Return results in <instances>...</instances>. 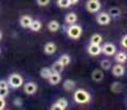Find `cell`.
Instances as JSON below:
<instances>
[{
	"label": "cell",
	"mask_w": 127,
	"mask_h": 110,
	"mask_svg": "<svg viewBox=\"0 0 127 110\" xmlns=\"http://www.w3.org/2000/svg\"><path fill=\"white\" fill-rule=\"evenodd\" d=\"M87 52L92 56H97L102 53V50H101V46L97 45V44H90L89 48H87Z\"/></svg>",
	"instance_id": "ba28073f"
},
{
	"label": "cell",
	"mask_w": 127,
	"mask_h": 110,
	"mask_svg": "<svg viewBox=\"0 0 127 110\" xmlns=\"http://www.w3.org/2000/svg\"><path fill=\"white\" fill-rule=\"evenodd\" d=\"M101 9V2L98 0H87L86 2V10L91 13H96Z\"/></svg>",
	"instance_id": "277c9868"
},
{
	"label": "cell",
	"mask_w": 127,
	"mask_h": 110,
	"mask_svg": "<svg viewBox=\"0 0 127 110\" xmlns=\"http://www.w3.org/2000/svg\"><path fill=\"white\" fill-rule=\"evenodd\" d=\"M31 22H32V18L30 16H22L20 18V25L22 28H30Z\"/></svg>",
	"instance_id": "8fae6325"
},
{
	"label": "cell",
	"mask_w": 127,
	"mask_h": 110,
	"mask_svg": "<svg viewBox=\"0 0 127 110\" xmlns=\"http://www.w3.org/2000/svg\"><path fill=\"white\" fill-rule=\"evenodd\" d=\"M57 51V45H55L53 42H48L44 45V53L48 55H51L53 53H55Z\"/></svg>",
	"instance_id": "30bf717a"
},
{
	"label": "cell",
	"mask_w": 127,
	"mask_h": 110,
	"mask_svg": "<svg viewBox=\"0 0 127 110\" xmlns=\"http://www.w3.org/2000/svg\"><path fill=\"white\" fill-rule=\"evenodd\" d=\"M7 83H8V86L16 89V88H19L23 85V78L21 77V75L14 73V74H11L10 76H9Z\"/></svg>",
	"instance_id": "3957f363"
},
{
	"label": "cell",
	"mask_w": 127,
	"mask_h": 110,
	"mask_svg": "<svg viewBox=\"0 0 127 110\" xmlns=\"http://www.w3.org/2000/svg\"><path fill=\"white\" fill-rule=\"evenodd\" d=\"M48 29H49V31H51V32H57L59 29H60V23H59L57 20L50 21L48 24Z\"/></svg>",
	"instance_id": "2e32d148"
},
{
	"label": "cell",
	"mask_w": 127,
	"mask_h": 110,
	"mask_svg": "<svg viewBox=\"0 0 127 110\" xmlns=\"http://www.w3.org/2000/svg\"><path fill=\"white\" fill-rule=\"evenodd\" d=\"M0 52H1V51H0Z\"/></svg>",
	"instance_id": "8d00e7d4"
},
{
	"label": "cell",
	"mask_w": 127,
	"mask_h": 110,
	"mask_svg": "<svg viewBox=\"0 0 127 110\" xmlns=\"http://www.w3.org/2000/svg\"><path fill=\"white\" fill-rule=\"evenodd\" d=\"M55 104H58L59 106L61 107V108H63V109H65L67 107V100L65 99V98H60V99H58L57 100V102H55Z\"/></svg>",
	"instance_id": "4316f807"
},
{
	"label": "cell",
	"mask_w": 127,
	"mask_h": 110,
	"mask_svg": "<svg viewBox=\"0 0 127 110\" xmlns=\"http://www.w3.org/2000/svg\"><path fill=\"white\" fill-rule=\"evenodd\" d=\"M112 72H113V75L116 77H121L124 75V72H125V68H124V66L122 64H116L115 66H113V68H112Z\"/></svg>",
	"instance_id": "9c48e42d"
},
{
	"label": "cell",
	"mask_w": 127,
	"mask_h": 110,
	"mask_svg": "<svg viewBox=\"0 0 127 110\" xmlns=\"http://www.w3.org/2000/svg\"><path fill=\"white\" fill-rule=\"evenodd\" d=\"M111 89L113 92H115V94H118V92L122 91V89H123V85L121 84L119 82H116V83H113L111 86Z\"/></svg>",
	"instance_id": "7402d4cb"
},
{
	"label": "cell",
	"mask_w": 127,
	"mask_h": 110,
	"mask_svg": "<svg viewBox=\"0 0 127 110\" xmlns=\"http://www.w3.org/2000/svg\"><path fill=\"white\" fill-rule=\"evenodd\" d=\"M4 87H9L8 83L6 80H0V88H4Z\"/></svg>",
	"instance_id": "836d02e7"
},
{
	"label": "cell",
	"mask_w": 127,
	"mask_h": 110,
	"mask_svg": "<svg viewBox=\"0 0 127 110\" xmlns=\"http://www.w3.org/2000/svg\"><path fill=\"white\" fill-rule=\"evenodd\" d=\"M9 95V87H4V88H0V97L4 98Z\"/></svg>",
	"instance_id": "83f0119b"
},
{
	"label": "cell",
	"mask_w": 127,
	"mask_h": 110,
	"mask_svg": "<svg viewBox=\"0 0 127 110\" xmlns=\"http://www.w3.org/2000/svg\"><path fill=\"white\" fill-rule=\"evenodd\" d=\"M96 21L99 25H107V24H109V22H111V17H109V14L106 13V12H102V13H99L98 16L96 17Z\"/></svg>",
	"instance_id": "8992f818"
},
{
	"label": "cell",
	"mask_w": 127,
	"mask_h": 110,
	"mask_svg": "<svg viewBox=\"0 0 127 110\" xmlns=\"http://www.w3.org/2000/svg\"><path fill=\"white\" fill-rule=\"evenodd\" d=\"M92 78L94 82H101L104 78V73L99 69H95L94 72L92 73Z\"/></svg>",
	"instance_id": "5bb4252c"
},
{
	"label": "cell",
	"mask_w": 127,
	"mask_h": 110,
	"mask_svg": "<svg viewBox=\"0 0 127 110\" xmlns=\"http://www.w3.org/2000/svg\"><path fill=\"white\" fill-rule=\"evenodd\" d=\"M102 50V53L107 56H111V55H114L116 52V46L114 45L113 43H105L103 46L101 47Z\"/></svg>",
	"instance_id": "5b68a950"
},
{
	"label": "cell",
	"mask_w": 127,
	"mask_h": 110,
	"mask_svg": "<svg viewBox=\"0 0 127 110\" xmlns=\"http://www.w3.org/2000/svg\"><path fill=\"white\" fill-rule=\"evenodd\" d=\"M73 99H74V101L76 104L85 105L91 101V95H90L89 91H86L84 89H77L73 94Z\"/></svg>",
	"instance_id": "6da1fadb"
},
{
	"label": "cell",
	"mask_w": 127,
	"mask_h": 110,
	"mask_svg": "<svg viewBox=\"0 0 127 110\" xmlns=\"http://www.w3.org/2000/svg\"><path fill=\"white\" fill-rule=\"evenodd\" d=\"M51 74H52V70H51V68H49V67H44V68H42V69L40 70L41 77L45 78V79H48V78L51 76Z\"/></svg>",
	"instance_id": "603a6c76"
},
{
	"label": "cell",
	"mask_w": 127,
	"mask_h": 110,
	"mask_svg": "<svg viewBox=\"0 0 127 110\" xmlns=\"http://www.w3.org/2000/svg\"><path fill=\"white\" fill-rule=\"evenodd\" d=\"M121 44H122V47L123 48L127 47V36L126 35L123 36V39H122V41H121Z\"/></svg>",
	"instance_id": "f546056e"
},
{
	"label": "cell",
	"mask_w": 127,
	"mask_h": 110,
	"mask_svg": "<svg viewBox=\"0 0 127 110\" xmlns=\"http://www.w3.org/2000/svg\"><path fill=\"white\" fill-rule=\"evenodd\" d=\"M63 69H64V66L61 64L59 61H57L55 63H53L52 67H51V70H52V73H59V74H61V73L63 72Z\"/></svg>",
	"instance_id": "9a60e30c"
},
{
	"label": "cell",
	"mask_w": 127,
	"mask_h": 110,
	"mask_svg": "<svg viewBox=\"0 0 127 110\" xmlns=\"http://www.w3.org/2000/svg\"><path fill=\"white\" fill-rule=\"evenodd\" d=\"M74 87H75V83L72 79H65L64 83H63V88L65 90H67V91H71L72 89H74Z\"/></svg>",
	"instance_id": "e0dca14e"
},
{
	"label": "cell",
	"mask_w": 127,
	"mask_h": 110,
	"mask_svg": "<svg viewBox=\"0 0 127 110\" xmlns=\"http://www.w3.org/2000/svg\"><path fill=\"white\" fill-rule=\"evenodd\" d=\"M1 38H2V33L0 32V40H1Z\"/></svg>",
	"instance_id": "d590c367"
},
{
	"label": "cell",
	"mask_w": 127,
	"mask_h": 110,
	"mask_svg": "<svg viewBox=\"0 0 127 110\" xmlns=\"http://www.w3.org/2000/svg\"><path fill=\"white\" fill-rule=\"evenodd\" d=\"M121 13H122L121 9L117 8V7H112V8L108 10L109 17H113V18H118V17L121 16Z\"/></svg>",
	"instance_id": "ffe728a7"
},
{
	"label": "cell",
	"mask_w": 127,
	"mask_h": 110,
	"mask_svg": "<svg viewBox=\"0 0 127 110\" xmlns=\"http://www.w3.org/2000/svg\"><path fill=\"white\" fill-rule=\"evenodd\" d=\"M67 36L70 39H73V40H79L82 35V28L79 24H70V26L66 30Z\"/></svg>",
	"instance_id": "7a4b0ae2"
},
{
	"label": "cell",
	"mask_w": 127,
	"mask_h": 110,
	"mask_svg": "<svg viewBox=\"0 0 127 110\" xmlns=\"http://www.w3.org/2000/svg\"><path fill=\"white\" fill-rule=\"evenodd\" d=\"M59 62H60L63 66H67V65H69L70 63H71V57H70V55H67V54L61 55L60 58H59Z\"/></svg>",
	"instance_id": "44dd1931"
},
{
	"label": "cell",
	"mask_w": 127,
	"mask_h": 110,
	"mask_svg": "<svg viewBox=\"0 0 127 110\" xmlns=\"http://www.w3.org/2000/svg\"><path fill=\"white\" fill-rule=\"evenodd\" d=\"M51 85H58L61 82V75L59 73H52L51 76L48 78Z\"/></svg>",
	"instance_id": "7c38bea8"
},
{
	"label": "cell",
	"mask_w": 127,
	"mask_h": 110,
	"mask_svg": "<svg viewBox=\"0 0 127 110\" xmlns=\"http://www.w3.org/2000/svg\"><path fill=\"white\" fill-rule=\"evenodd\" d=\"M41 28H42V23H41L40 20H32L30 24V29L32 31H34V32H38V31L41 30Z\"/></svg>",
	"instance_id": "ac0fdd59"
},
{
	"label": "cell",
	"mask_w": 127,
	"mask_h": 110,
	"mask_svg": "<svg viewBox=\"0 0 127 110\" xmlns=\"http://www.w3.org/2000/svg\"><path fill=\"white\" fill-rule=\"evenodd\" d=\"M70 2H71V4H75L79 2V0H70Z\"/></svg>",
	"instance_id": "e575fe53"
},
{
	"label": "cell",
	"mask_w": 127,
	"mask_h": 110,
	"mask_svg": "<svg viewBox=\"0 0 127 110\" xmlns=\"http://www.w3.org/2000/svg\"><path fill=\"white\" fill-rule=\"evenodd\" d=\"M57 3H58V6L60 7V8H63V9H66V8H69V7L71 6L70 0H58Z\"/></svg>",
	"instance_id": "d4e9b609"
},
{
	"label": "cell",
	"mask_w": 127,
	"mask_h": 110,
	"mask_svg": "<svg viewBox=\"0 0 127 110\" xmlns=\"http://www.w3.org/2000/svg\"><path fill=\"white\" fill-rule=\"evenodd\" d=\"M76 21H77V16L74 12H70V13H67L66 17H65V22H66L69 25L70 24H74Z\"/></svg>",
	"instance_id": "4fadbf2b"
},
{
	"label": "cell",
	"mask_w": 127,
	"mask_h": 110,
	"mask_svg": "<svg viewBox=\"0 0 127 110\" xmlns=\"http://www.w3.org/2000/svg\"><path fill=\"white\" fill-rule=\"evenodd\" d=\"M23 89L27 95H33L36 91V89H38V86H36V84H34L33 82H29V83H27V84H24Z\"/></svg>",
	"instance_id": "52a82bcc"
},
{
	"label": "cell",
	"mask_w": 127,
	"mask_h": 110,
	"mask_svg": "<svg viewBox=\"0 0 127 110\" xmlns=\"http://www.w3.org/2000/svg\"><path fill=\"white\" fill-rule=\"evenodd\" d=\"M4 107H6V101H4V98L0 97V110H3Z\"/></svg>",
	"instance_id": "1f68e13d"
},
{
	"label": "cell",
	"mask_w": 127,
	"mask_h": 110,
	"mask_svg": "<svg viewBox=\"0 0 127 110\" xmlns=\"http://www.w3.org/2000/svg\"><path fill=\"white\" fill-rule=\"evenodd\" d=\"M51 110H64V109L61 108L58 104H53L52 106H51Z\"/></svg>",
	"instance_id": "d6a6232c"
},
{
	"label": "cell",
	"mask_w": 127,
	"mask_h": 110,
	"mask_svg": "<svg viewBox=\"0 0 127 110\" xmlns=\"http://www.w3.org/2000/svg\"><path fill=\"white\" fill-rule=\"evenodd\" d=\"M13 105L14 106H21V105H22V99L21 98H14Z\"/></svg>",
	"instance_id": "4dcf8cb0"
},
{
	"label": "cell",
	"mask_w": 127,
	"mask_h": 110,
	"mask_svg": "<svg viewBox=\"0 0 127 110\" xmlns=\"http://www.w3.org/2000/svg\"><path fill=\"white\" fill-rule=\"evenodd\" d=\"M101 67L103 68V69H105V70H108L109 68L112 67V63L109 62L108 60H103L101 62Z\"/></svg>",
	"instance_id": "484cf974"
},
{
	"label": "cell",
	"mask_w": 127,
	"mask_h": 110,
	"mask_svg": "<svg viewBox=\"0 0 127 110\" xmlns=\"http://www.w3.org/2000/svg\"><path fill=\"white\" fill-rule=\"evenodd\" d=\"M49 2H50V0H36V3H38L39 6H41V7L48 6Z\"/></svg>",
	"instance_id": "f1b7e54d"
},
{
	"label": "cell",
	"mask_w": 127,
	"mask_h": 110,
	"mask_svg": "<svg viewBox=\"0 0 127 110\" xmlns=\"http://www.w3.org/2000/svg\"><path fill=\"white\" fill-rule=\"evenodd\" d=\"M115 60H116L117 63H119V64H123V63H125L126 60H127L126 53H125V52H119V53H117V54L115 55Z\"/></svg>",
	"instance_id": "d6986e66"
},
{
	"label": "cell",
	"mask_w": 127,
	"mask_h": 110,
	"mask_svg": "<svg viewBox=\"0 0 127 110\" xmlns=\"http://www.w3.org/2000/svg\"><path fill=\"white\" fill-rule=\"evenodd\" d=\"M102 41H103V38L99 34H94L91 38V44H97V45H99L102 43Z\"/></svg>",
	"instance_id": "cb8c5ba5"
}]
</instances>
